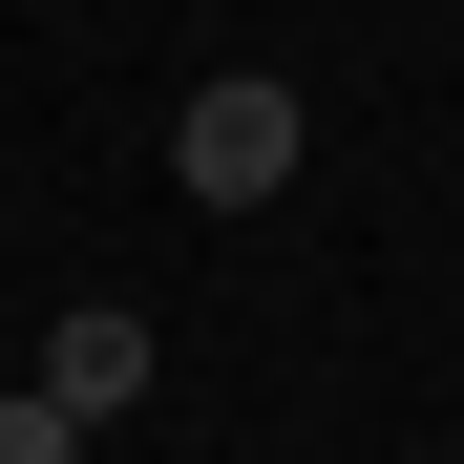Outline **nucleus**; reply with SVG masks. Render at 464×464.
<instances>
[{
    "label": "nucleus",
    "mask_w": 464,
    "mask_h": 464,
    "mask_svg": "<svg viewBox=\"0 0 464 464\" xmlns=\"http://www.w3.org/2000/svg\"><path fill=\"white\" fill-rule=\"evenodd\" d=\"M148 380H169V338H148L127 295H63V317H43V401H63V422H127Z\"/></svg>",
    "instance_id": "obj_2"
},
{
    "label": "nucleus",
    "mask_w": 464,
    "mask_h": 464,
    "mask_svg": "<svg viewBox=\"0 0 464 464\" xmlns=\"http://www.w3.org/2000/svg\"><path fill=\"white\" fill-rule=\"evenodd\" d=\"M295 148H317V106H295L275 63H232V85H190V106H169L190 211H275V190H295Z\"/></svg>",
    "instance_id": "obj_1"
},
{
    "label": "nucleus",
    "mask_w": 464,
    "mask_h": 464,
    "mask_svg": "<svg viewBox=\"0 0 464 464\" xmlns=\"http://www.w3.org/2000/svg\"><path fill=\"white\" fill-rule=\"evenodd\" d=\"M0 464H85V422H63L43 380H22V401H0Z\"/></svg>",
    "instance_id": "obj_3"
}]
</instances>
